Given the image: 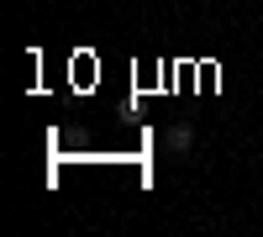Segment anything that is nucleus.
Segmentation results:
<instances>
[{"label":"nucleus","mask_w":263,"mask_h":237,"mask_svg":"<svg viewBox=\"0 0 263 237\" xmlns=\"http://www.w3.org/2000/svg\"><path fill=\"white\" fill-rule=\"evenodd\" d=\"M163 148H168V153H190V148H195V126L190 121H174L168 137H163Z\"/></svg>","instance_id":"obj_1"}]
</instances>
